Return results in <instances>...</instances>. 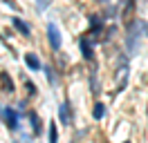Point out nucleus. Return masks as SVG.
Here are the masks:
<instances>
[{"instance_id": "nucleus-1", "label": "nucleus", "mask_w": 148, "mask_h": 143, "mask_svg": "<svg viewBox=\"0 0 148 143\" xmlns=\"http://www.w3.org/2000/svg\"><path fill=\"white\" fill-rule=\"evenodd\" d=\"M0 118L5 121V125H7L9 130H16V127H18V114H16V110H11V107L0 105Z\"/></svg>"}, {"instance_id": "nucleus-2", "label": "nucleus", "mask_w": 148, "mask_h": 143, "mask_svg": "<svg viewBox=\"0 0 148 143\" xmlns=\"http://www.w3.org/2000/svg\"><path fill=\"white\" fill-rule=\"evenodd\" d=\"M58 118H61V123H63V125H72V123H74V118H72V107H70V103H67V101L58 107Z\"/></svg>"}, {"instance_id": "nucleus-3", "label": "nucleus", "mask_w": 148, "mask_h": 143, "mask_svg": "<svg viewBox=\"0 0 148 143\" xmlns=\"http://www.w3.org/2000/svg\"><path fill=\"white\" fill-rule=\"evenodd\" d=\"M47 36H49V45H52L54 49H58V47H61V34H58V29H56L54 22L47 25Z\"/></svg>"}, {"instance_id": "nucleus-4", "label": "nucleus", "mask_w": 148, "mask_h": 143, "mask_svg": "<svg viewBox=\"0 0 148 143\" xmlns=\"http://www.w3.org/2000/svg\"><path fill=\"white\" fill-rule=\"evenodd\" d=\"M0 85H2V89H5L7 94L14 92V80H11V76L7 74V72H2V74H0Z\"/></svg>"}, {"instance_id": "nucleus-5", "label": "nucleus", "mask_w": 148, "mask_h": 143, "mask_svg": "<svg viewBox=\"0 0 148 143\" xmlns=\"http://www.w3.org/2000/svg\"><path fill=\"white\" fill-rule=\"evenodd\" d=\"M29 123H32V132L40 134V118H38L36 112H29Z\"/></svg>"}, {"instance_id": "nucleus-6", "label": "nucleus", "mask_w": 148, "mask_h": 143, "mask_svg": "<svg viewBox=\"0 0 148 143\" xmlns=\"http://www.w3.org/2000/svg\"><path fill=\"white\" fill-rule=\"evenodd\" d=\"M81 52H83V58H88V61L94 56V54H92V47H90V43H88L85 38H81Z\"/></svg>"}, {"instance_id": "nucleus-7", "label": "nucleus", "mask_w": 148, "mask_h": 143, "mask_svg": "<svg viewBox=\"0 0 148 143\" xmlns=\"http://www.w3.org/2000/svg\"><path fill=\"white\" fill-rule=\"evenodd\" d=\"M14 27H16V29H18L23 36H29V34H32V31H29V27L25 25V22H23L20 18H14Z\"/></svg>"}, {"instance_id": "nucleus-8", "label": "nucleus", "mask_w": 148, "mask_h": 143, "mask_svg": "<svg viewBox=\"0 0 148 143\" xmlns=\"http://www.w3.org/2000/svg\"><path fill=\"white\" fill-rule=\"evenodd\" d=\"M25 63H27L32 69H36V72L40 69V63H38V58L34 56V54H27V56H25Z\"/></svg>"}, {"instance_id": "nucleus-9", "label": "nucleus", "mask_w": 148, "mask_h": 143, "mask_svg": "<svg viewBox=\"0 0 148 143\" xmlns=\"http://www.w3.org/2000/svg\"><path fill=\"white\" fill-rule=\"evenodd\" d=\"M103 114H106V105H103V103H97V105H94L92 116L97 118V121H99V118H103Z\"/></svg>"}, {"instance_id": "nucleus-10", "label": "nucleus", "mask_w": 148, "mask_h": 143, "mask_svg": "<svg viewBox=\"0 0 148 143\" xmlns=\"http://www.w3.org/2000/svg\"><path fill=\"white\" fill-rule=\"evenodd\" d=\"M49 143H58V132H56V121L49 123Z\"/></svg>"}, {"instance_id": "nucleus-11", "label": "nucleus", "mask_w": 148, "mask_h": 143, "mask_svg": "<svg viewBox=\"0 0 148 143\" xmlns=\"http://www.w3.org/2000/svg\"><path fill=\"white\" fill-rule=\"evenodd\" d=\"M132 7H135V0H126V9H123V16H126V20H128L130 14H132Z\"/></svg>"}, {"instance_id": "nucleus-12", "label": "nucleus", "mask_w": 148, "mask_h": 143, "mask_svg": "<svg viewBox=\"0 0 148 143\" xmlns=\"http://www.w3.org/2000/svg\"><path fill=\"white\" fill-rule=\"evenodd\" d=\"M49 2H52V0H38V7L45 9V7H49Z\"/></svg>"}, {"instance_id": "nucleus-13", "label": "nucleus", "mask_w": 148, "mask_h": 143, "mask_svg": "<svg viewBox=\"0 0 148 143\" xmlns=\"http://www.w3.org/2000/svg\"><path fill=\"white\" fill-rule=\"evenodd\" d=\"M27 89H29V94H36V89H34V85H32L29 80H27Z\"/></svg>"}, {"instance_id": "nucleus-14", "label": "nucleus", "mask_w": 148, "mask_h": 143, "mask_svg": "<svg viewBox=\"0 0 148 143\" xmlns=\"http://www.w3.org/2000/svg\"><path fill=\"white\" fill-rule=\"evenodd\" d=\"M123 143H130V141H123Z\"/></svg>"}]
</instances>
